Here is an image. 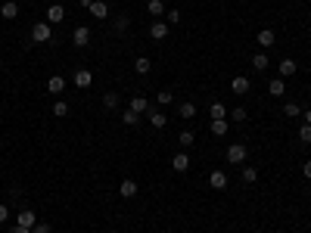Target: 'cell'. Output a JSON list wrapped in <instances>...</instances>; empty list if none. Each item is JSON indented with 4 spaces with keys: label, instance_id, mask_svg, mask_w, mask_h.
Wrapping results in <instances>:
<instances>
[{
    "label": "cell",
    "instance_id": "1",
    "mask_svg": "<svg viewBox=\"0 0 311 233\" xmlns=\"http://www.w3.org/2000/svg\"><path fill=\"white\" fill-rule=\"evenodd\" d=\"M224 155H228L230 165H243V162H246V155H249V149H246V143H230Z\"/></svg>",
    "mask_w": 311,
    "mask_h": 233
},
{
    "label": "cell",
    "instance_id": "2",
    "mask_svg": "<svg viewBox=\"0 0 311 233\" xmlns=\"http://www.w3.org/2000/svg\"><path fill=\"white\" fill-rule=\"evenodd\" d=\"M31 40H35V44H47V40H50V22L47 19L31 25Z\"/></svg>",
    "mask_w": 311,
    "mask_h": 233
},
{
    "label": "cell",
    "instance_id": "3",
    "mask_svg": "<svg viewBox=\"0 0 311 233\" xmlns=\"http://www.w3.org/2000/svg\"><path fill=\"white\" fill-rule=\"evenodd\" d=\"M72 81H75V87H78V90H87L90 84H94V72H90V69H75Z\"/></svg>",
    "mask_w": 311,
    "mask_h": 233
},
{
    "label": "cell",
    "instance_id": "4",
    "mask_svg": "<svg viewBox=\"0 0 311 233\" xmlns=\"http://www.w3.org/2000/svg\"><path fill=\"white\" fill-rule=\"evenodd\" d=\"M72 44L75 47H87L90 44V28H87V25H78V28L72 31Z\"/></svg>",
    "mask_w": 311,
    "mask_h": 233
},
{
    "label": "cell",
    "instance_id": "5",
    "mask_svg": "<svg viewBox=\"0 0 311 233\" xmlns=\"http://www.w3.org/2000/svg\"><path fill=\"white\" fill-rule=\"evenodd\" d=\"M249 78H246V75H237V78H230V90H233V94H237V97H246L249 94Z\"/></svg>",
    "mask_w": 311,
    "mask_h": 233
},
{
    "label": "cell",
    "instance_id": "6",
    "mask_svg": "<svg viewBox=\"0 0 311 233\" xmlns=\"http://www.w3.org/2000/svg\"><path fill=\"white\" fill-rule=\"evenodd\" d=\"M146 121L153 124L156 131H162L165 124H168V115H165V112H159V109H146Z\"/></svg>",
    "mask_w": 311,
    "mask_h": 233
},
{
    "label": "cell",
    "instance_id": "7",
    "mask_svg": "<svg viewBox=\"0 0 311 233\" xmlns=\"http://www.w3.org/2000/svg\"><path fill=\"white\" fill-rule=\"evenodd\" d=\"M16 224H19V227H35V224H38V214L35 212H31V209H22L19 214H16Z\"/></svg>",
    "mask_w": 311,
    "mask_h": 233
},
{
    "label": "cell",
    "instance_id": "8",
    "mask_svg": "<svg viewBox=\"0 0 311 233\" xmlns=\"http://www.w3.org/2000/svg\"><path fill=\"white\" fill-rule=\"evenodd\" d=\"M149 38H153V40H165L168 38V22L156 19L153 25H149Z\"/></svg>",
    "mask_w": 311,
    "mask_h": 233
},
{
    "label": "cell",
    "instance_id": "9",
    "mask_svg": "<svg viewBox=\"0 0 311 233\" xmlns=\"http://www.w3.org/2000/svg\"><path fill=\"white\" fill-rule=\"evenodd\" d=\"M0 19H19V3H16V0H3V6H0Z\"/></svg>",
    "mask_w": 311,
    "mask_h": 233
},
{
    "label": "cell",
    "instance_id": "10",
    "mask_svg": "<svg viewBox=\"0 0 311 233\" xmlns=\"http://www.w3.org/2000/svg\"><path fill=\"white\" fill-rule=\"evenodd\" d=\"M62 19H65V6L50 3V6H47V22H50V25H56V22H62Z\"/></svg>",
    "mask_w": 311,
    "mask_h": 233
},
{
    "label": "cell",
    "instance_id": "11",
    "mask_svg": "<svg viewBox=\"0 0 311 233\" xmlns=\"http://www.w3.org/2000/svg\"><path fill=\"white\" fill-rule=\"evenodd\" d=\"M258 47H265V50H271L274 44H277V35H274V31L271 28H262V31H258Z\"/></svg>",
    "mask_w": 311,
    "mask_h": 233
},
{
    "label": "cell",
    "instance_id": "12",
    "mask_svg": "<svg viewBox=\"0 0 311 233\" xmlns=\"http://www.w3.org/2000/svg\"><path fill=\"white\" fill-rule=\"evenodd\" d=\"M208 184H212V190H224L228 187V174H224L221 168H215L212 174H208Z\"/></svg>",
    "mask_w": 311,
    "mask_h": 233
},
{
    "label": "cell",
    "instance_id": "13",
    "mask_svg": "<svg viewBox=\"0 0 311 233\" xmlns=\"http://www.w3.org/2000/svg\"><path fill=\"white\" fill-rule=\"evenodd\" d=\"M90 16H94V19H109V3L106 0H94V3H90Z\"/></svg>",
    "mask_w": 311,
    "mask_h": 233
},
{
    "label": "cell",
    "instance_id": "14",
    "mask_svg": "<svg viewBox=\"0 0 311 233\" xmlns=\"http://www.w3.org/2000/svg\"><path fill=\"white\" fill-rule=\"evenodd\" d=\"M131 112H137V115H146V109H149V103H146V97H140V94H134L131 97V106H128Z\"/></svg>",
    "mask_w": 311,
    "mask_h": 233
},
{
    "label": "cell",
    "instance_id": "15",
    "mask_svg": "<svg viewBox=\"0 0 311 233\" xmlns=\"http://www.w3.org/2000/svg\"><path fill=\"white\" fill-rule=\"evenodd\" d=\"M171 168L184 174V171L190 168V155H187V153H178V155H174V159H171Z\"/></svg>",
    "mask_w": 311,
    "mask_h": 233
},
{
    "label": "cell",
    "instance_id": "16",
    "mask_svg": "<svg viewBox=\"0 0 311 233\" xmlns=\"http://www.w3.org/2000/svg\"><path fill=\"white\" fill-rule=\"evenodd\" d=\"M119 196H122V199H134V196H137V184H134V180H122Z\"/></svg>",
    "mask_w": 311,
    "mask_h": 233
},
{
    "label": "cell",
    "instance_id": "17",
    "mask_svg": "<svg viewBox=\"0 0 311 233\" xmlns=\"http://www.w3.org/2000/svg\"><path fill=\"white\" fill-rule=\"evenodd\" d=\"M146 10H149V16H153V19H165V3H162V0H149Z\"/></svg>",
    "mask_w": 311,
    "mask_h": 233
},
{
    "label": "cell",
    "instance_id": "18",
    "mask_svg": "<svg viewBox=\"0 0 311 233\" xmlns=\"http://www.w3.org/2000/svg\"><path fill=\"white\" fill-rule=\"evenodd\" d=\"M47 90H50V94H62V90H65V78H62V75H53V78L47 81Z\"/></svg>",
    "mask_w": 311,
    "mask_h": 233
},
{
    "label": "cell",
    "instance_id": "19",
    "mask_svg": "<svg viewBox=\"0 0 311 233\" xmlns=\"http://www.w3.org/2000/svg\"><path fill=\"white\" fill-rule=\"evenodd\" d=\"M149 69H153L149 56H137V59H134V72H137V75H149Z\"/></svg>",
    "mask_w": 311,
    "mask_h": 233
},
{
    "label": "cell",
    "instance_id": "20",
    "mask_svg": "<svg viewBox=\"0 0 311 233\" xmlns=\"http://www.w3.org/2000/svg\"><path fill=\"white\" fill-rule=\"evenodd\" d=\"M228 128H230L228 118H212V134L215 137H224V134H228Z\"/></svg>",
    "mask_w": 311,
    "mask_h": 233
},
{
    "label": "cell",
    "instance_id": "21",
    "mask_svg": "<svg viewBox=\"0 0 311 233\" xmlns=\"http://www.w3.org/2000/svg\"><path fill=\"white\" fill-rule=\"evenodd\" d=\"M296 72H299L296 59H283V62H280V78H292Z\"/></svg>",
    "mask_w": 311,
    "mask_h": 233
},
{
    "label": "cell",
    "instance_id": "22",
    "mask_svg": "<svg viewBox=\"0 0 311 233\" xmlns=\"http://www.w3.org/2000/svg\"><path fill=\"white\" fill-rule=\"evenodd\" d=\"M268 94H271V97H283V94H287V84H283V78H274L271 84H268Z\"/></svg>",
    "mask_w": 311,
    "mask_h": 233
},
{
    "label": "cell",
    "instance_id": "23",
    "mask_svg": "<svg viewBox=\"0 0 311 233\" xmlns=\"http://www.w3.org/2000/svg\"><path fill=\"white\" fill-rule=\"evenodd\" d=\"M122 124H124V128H137V124H140V115L131 112V109H124V112H122Z\"/></svg>",
    "mask_w": 311,
    "mask_h": 233
},
{
    "label": "cell",
    "instance_id": "24",
    "mask_svg": "<svg viewBox=\"0 0 311 233\" xmlns=\"http://www.w3.org/2000/svg\"><path fill=\"white\" fill-rule=\"evenodd\" d=\"M119 99H122V94H103V109H119Z\"/></svg>",
    "mask_w": 311,
    "mask_h": 233
},
{
    "label": "cell",
    "instance_id": "25",
    "mask_svg": "<svg viewBox=\"0 0 311 233\" xmlns=\"http://www.w3.org/2000/svg\"><path fill=\"white\" fill-rule=\"evenodd\" d=\"M53 115H56V118H65V115H69V103H65V99H56V103H53Z\"/></svg>",
    "mask_w": 311,
    "mask_h": 233
},
{
    "label": "cell",
    "instance_id": "26",
    "mask_svg": "<svg viewBox=\"0 0 311 233\" xmlns=\"http://www.w3.org/2000/svg\"><path fill=\"white\" fill-rule=\"evenodd\" d=\"M112 25H115V31H119V35H124V31H128V25H131V19L122 13V16H115V22H112Z\"/></svg>",
    "mask_w": 311,
    "mask_h": 233
},
{
    "label": "cell",
    "instance_id": "27",
    "mask_svg": "<svg viewBox=\"0 0 311 233\" xmlns=\"http://www.w3.org/2000/svg\"><path fill=\"white\" fill-rule=\"evenodd\" d=\"M252 69H255V72H265V69H268V56H265V53H255V56H252Z\"/></svg>",
    "mask_w": 311,
    "mask_h": 233
},
{
    "label": "cell",
    "instance_id": "28",
    "mask_svg": "<svg viewBox=\"0 0 311 233\" xmlns=\"http://www.w3.org/2000/svg\"><path fill=\"white\" fill-rule=\"evenodd\" d=\"M283 115H287V118H299V115H302L299 103H287V106H283Z\"/></svg>",
    "mask_w": 311,
    "mask_h": 233
},
{
    "label": "cell",
    "instance_id": "29",
    "mask_svg": "<svg viewBox=\"0 0 311 233\" xmlns=\"http://www.w3.org/2000/svg\"><path fill=\"white\" fill-rule=\"evenodd\" d=\"M193 131H181V137H178V143H181V149H187V146H193Z\"/></svg>",
    "mask_w": 311,
    "mask_h": 233
},
{
    "label": "cell",
    "instance_id": "30",
    "mask_svg": "<svg viewBox=\"0 0 311 233\" xmlns=\"http://www.w3.org/2000/svg\"><path fill=\"white\" fill-rule=\"evenodd\" d=\"M258 180V168H243V184H255Z\"/></svg>",
    "mask_w": 311,
    "mask_h": 233
},
{
    "label": "cell",
    "instance_id": "31",
    "mask_svg": "<svg viewBox=\"0 0 311 233\" xmlns=\"http://www.w3.org/2000/svg\"><path fill=\"white\" fill-rule=\"evenodd\" d=\"M208 115H212V118H228V109H224L221 103H212V109H208Z\"/></svg>",
    "mask_w": 311,
    "mask_h": 233
},
{
    "label": "cell",
    "instance_id": "32",
    "mask_svg": "<svg viewBox=\"0 0 311 233\" xmlns=\"http://www.w3.org/2000/svg\"><path fill=\"white\" fill-rule=\"evenodd\" d=\"M156 99H159V106H168V103H174V94L171 90H159Z\"/></svg>",
    "mask_w": 311,
    "mask_h": 233
},
{
    "label": "cell",
    "instance_id": "33",
    "mask_svg": "<svg viewBox=\"0 0 311 233\" xmlns=\"http://www.w3.org/2000/svg\"><path fill=\"white\" fill-rule=\"evenodd\" d=\"M165 22L168 25H181V10H165Z\"/></svg>",
    "mask_w": 311,
    "mask_h": 233
},
{
    "label": "cell",
    "instance_id": "34",
    "mask_svg": "<svg viewBox=\"0 0 311 233\" xmlns=\"http://www.w3.org/2000/svg\"><path fill=\"white\" fill-rule=\"evenodd\" d=\"M196 115V106L193 103H181V118H193Z\"/></svg>",
    "mask_w": 311,
    "mask_h": 233
},
{
    "label": "cell",
    "instance_id": "35",
    "mask_svg": "<svg viewBox=\"0 0 311 233\" xmlns=\"http://www.w3.org/2000/svg\"><path fill=\"white\" fill-rule=\"evenodd\" d=\"M299 140H302V143H311V124L302 121V128H299Z\"/></svg>",
    "mask_w": 311,
    "mask_h": 233
},
{
    "label": "cell",
    "instance_id": "36",
    "mask_svg": "<svg viewBox=\"0 0 311 233\" xmlns=\"http://www.w3.org/2000/svg\"><path fill=\"white\" fill-rule=\"evenodd\" d=\"M31 233H53V227H50L47 221H38L35 227H31Z\"/></svg>",
    "mask_w": 311,
    "mask_h": 233
},
{
    "label": "cell",
    "instance_id": "37",
    "mask_svg": "<svg viewBox=\"0 0 311 233\" xmlns=\"http://www.w3.org/2000/svg\"><path fill=\"white\" fill-rule=\"evenodd\" d=\"M228 118H230V121H237V124H240V121H246V109H233Z\"/></svg>",
    "mask_w": 311,
    "mask_h": 233
},
{
    "label": "cell",
    "instance_id": "38",
    "mask_svg": "<svg viewBox=\"0 0 311 233\" xmlns=\"http://www.w3.org/2000/svg\"><path fill=\"white\" fill-rule=\"evenodd\" d=\"M10 218H13V214H10V205H6V202H0V224H6Z\"/></svg>",
    "mask_w": 311,
    "mask_h": 233
},
{
    "label": "cell",
    "instance_id": "39",
    "mask_svg": "<svg viewBox=\"0 0 311 233\" xmlns=\"http://www.w3.org/2000/svg\"><path fill=\"white\" fill-rule=\"evenodd\" d=\"M10 233H31V230H28V227H19V224H13Z\"/></svg>",
    "mask_w": 311,
    "mask_h": 233
},
{
    "label": "cell",
    "instance_id": "40",
    "mask_svg": "<svg viewBox=\"0 0 311 233\" xmlns=\"http://www.w3.org/2000/svg\"><path fill=\"white\" fill-rule=\"evenodd\" d=\"M302 171H305V177H308V180H311V159H308V162H305V165H302Z\"/></svg>",
    "mask_w": 311,
    "mask_h": 233
},
{
    "label": "cell",
    "instance_id": "41",
    "mask_svg": "<svg viewBox=\"0 0 311 233\" xmlns=\"http://www.w3.org/2000/svg\"><path fill=\"white\" fill-rule=\"evenodd\" d=\"M302 118H305V124H311V109H305V115H302Z\"/></svg>",
    "mask_w": 311,
    "mask_h": 233
},
{
    "label": "cell",
    "instance_id": "42",
    "mask_svg": "<svg viewBox=\"0 0 311 233\" xmlns=\"http://www.w3.org/2000/svg\"><path fill=\"white\" fill-rule=\"evenodd\" d=\"M78 3H81V6H87V10H90V3H94V0H78Z\"/></svg>",
    "mask_w": 311,
    "mask_h": 233
},
{
    "label": "cell",
    "instance_id": "43",
    "mask_svg": "<svg viewBox=\"0 0 311 233\" xmlns=\"http://www.w3.org/2000/svg\"><path fill=\"white\" fill-rule=\"evenodd\" d=\"M0 72H3V56H0Z\"/></svg>",
    "mask_w": 311,
    "mask_h": 233
}]
</instances>
